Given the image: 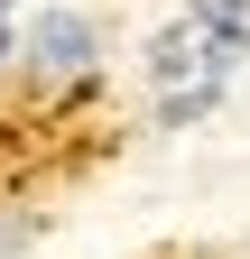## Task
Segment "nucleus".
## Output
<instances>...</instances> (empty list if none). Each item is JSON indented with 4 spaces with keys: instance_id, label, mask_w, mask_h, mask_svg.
<instances>
[{
    "instance_id": "7ed1b4c3",
    "label": "nucleus",
    "mask_w": 250,
    "mask_h": 259,
    "mask_svg": "<svg viewBox=\"0 0 250 259\" xmlns=\"http://www.w3.org/2000/svg\"><path fill=\"white\" fill-rule=\"evenodd\" d=\"M176 10H185V19H213V28H241V37H250V0H176Z\"/></svg>"
},
{
    "instance_id": "f03ea898",
    "label": "nucleus",
    "mask_w": 250,
    "mask_h": 259,
    "mask_svg": "<svg viewBox=\"0 0 250 259\" xmlns=\"http://www.w3.org/2000/svg\"><path fill=\"white\" fill-rule=\"evenodd\" d=\"M19 65H28L37 93L93 83V19H84V10H37V19L19 28Z\"/></svg>"
},
{
    "instance_id": "f257e3e1",
    "label": "nucleus",
    "mask_w": 250,
    "mask_h": 259,
    "mask_svg": "<svg viewBox=\"0 0 250 259\" xmlns=\"http://www.w3.org/2000/svg\"><path fill=\"white\" fill-rule=\"evenodd\" d=\"M241 56H250V37L241 28H213V19H167L158 37H148V93H158V130H195V120H213V102L232 93V74H241Z\"/></svg>"
},
{
    "instance_id": "20e7f679",
    "label": "nucleus",
    "mask_w": 250,
    "mask_h": 259,
    "mask_svg": "<svg viewBox=\"0 0 250 259\" xmlns=\"http://www.w3.org/2000/svg\"><path fill=\"white\" fill-rule=\"evenodd\" d=\"M10 56H19V28H10V19H0V65H10Z\"/></svg>"
}]
</instances>
